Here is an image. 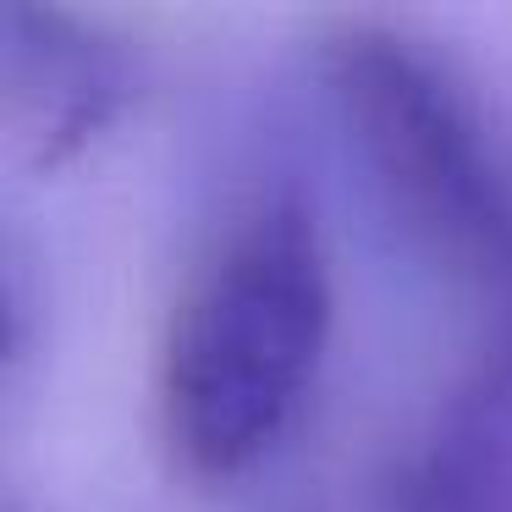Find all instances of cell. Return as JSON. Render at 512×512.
I'll return each instance as SVG.
<instances>
[{"label":"cell","mask_w":512,"mask_h":512,"mask_svg":"<svg viewBox=\"0 0 512 512\" xmlns=\"http://www.w3.org/2000/svg\"><path fill=\"white\" fill-rule=\"evenodd\" d=\"M331 259L292 182L248 193L204 243L160 347V424L193 479H237L292 430L331 342Z\"/></svg>","instance_id":"cell-1"},{"label":"cell","mask_w":512,"mask_h":512,"mask_svg":"<svg viewBox=\"0 0 512 512\" xmlns=\"http://www.w3.org/2000/svg\"><path fill=\"white\" fill-rule=\"evenodd\" d=\"M325 94L397 237L512 336V160L446 61L391 28L325 39Z\"/></svg>","instance_id":"cell-2"},{"label":"cell","mask_w":512,"mask_h":512,"mask_svg":"<svg viewBox=\"0 0 512 512\" xmlns=\"http://www.w3.org/2000/svg\"><path fill=\"white\" fill-rule=\"evenodd\" d=\"M391 512H512V336L446 391L391 479Z\"/></svg>","instance_id":"cell-3"},{"label":"cell","mask_w":512,"mask_h":512,"mask_svg":"<svg viewBox=\"0 0 512 512\" xmlns=\"http://www.w3.org/2000/svg\"><path fill=\"white\" fill-rule=\"evenodd\" d=\"M6 89L12 111L39 138V155L61 160L83 149L127 105L133 72L116 45L67 12L12 6L6 12Z\"/></svg>","instance_id":"cell-4"}]
</instances>
